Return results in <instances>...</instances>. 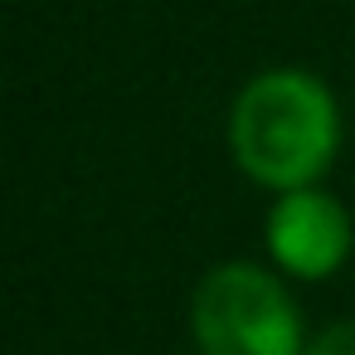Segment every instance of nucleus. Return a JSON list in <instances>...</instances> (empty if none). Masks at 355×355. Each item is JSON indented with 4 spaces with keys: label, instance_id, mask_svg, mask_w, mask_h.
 <instances>
[{
    "label": "nucleus",
    "instance_id": "nucleus-1",
    "mask_svg": "<svg viewBox=\"0 0 355 355\" xmlns=\"http://www.w3.org/2000/svg\"><path fill=\"white\" fill-rule=\"evenodd\" d=\"M340 141V117L331 93L302 69L258 73L229 117V146L243 175L268 190H311V180L331 166Z\"/></svg>",
    "mask_w": 355,
    "mask_h": 355
},
{
    "label": "nucleus",
    "instance_id": "nucleus-2",
    "mask_svg": "<svg viewBox=\"0 0 355 355\" xmlns=\"http://www.w3.org/2000/svg\"><path fill=\"white\" fill-rule=\"evenodd\" d=\"M200 355H306L287 287L258 263H219L190 302Z\"/></svg>",
    "mask_w": 355,
    "mask_h": 355
},
{
    "label": "nucleus",
    "instance_id": "nucleus-3",
    "mask_svg": "<svg viewBox=\"0 0 355 355\" xmlns=\"http://www.w3.org/2000/svg\"><path fill=\"white\" fill-rule=\"evenodd\" d=\"M268 253L292 277H331L350 253V219L321 190H292L268 214Z\"/></svg>",
    "mask_w": 355,
    "mask_h": 355
},
{
    "label": "nucleus",
    "instance_id": "nucleus-4",
    "mask_svg": "<svg viewBox=\"0 0 355 355\" xmlns=\"http://www.w3.org/2000/svg\"><path fill=\"white\" fill-rule=\"evenodd\" d=\"M306 355H355V321H336V326H326V331L306 345Z\"/></svg>",
    "mask_w": 355,
    "mask_h": 355
}]
</instances>
